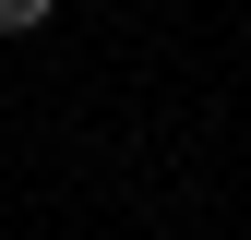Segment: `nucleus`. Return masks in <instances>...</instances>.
<instances>
[{
    "mask_svg": "<svg viewBox=\"0 0 251 240\" xmlns=\"http://www.w3.org/2000/svg\"><path fill=\"white\" fill-rule=\"evenodd\" d=\"M48 12H60V0H0V36H36Z\"/></svg>",
    "mask_w": 251,
    "mask_h": 240,
    "instance_id": "1",
    "label": "nucleus"
}]
</instances>
